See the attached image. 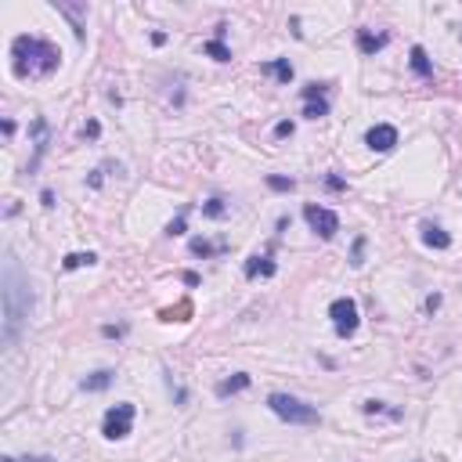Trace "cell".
I'll use <instances>...</instances> for the list:
<instances>
[{"mask_svg": "<svg viewBox=\"0 0 462 462\" xmlns=\"http://www.w3.org/2000/svg\"><path fill=\"white\" fill-rule=\"evenodd\" d=\"M0 297H4V347H15L18 336H22V325L33 311V289L29 282L22 278L15 260L4 264V282H0Z\"/></svg>", "mask_w": 462, "mask_h": 462, "instance_id": "cell-1", "label": "cell"}, {"mask_svg": "<svg viewBox=\"0 0 462 462\" xmlns=\"http://www.w3.org/2000/svg\"><path fill=\"white\" fill-rule=\"evenodd\" d=\"M58 61H61V51L54 44H47V40H40V36H15V44H11V73L18 80H26V76H47L58 69Z\"/></svg>", "mask_w": 462, "mask_h": 462, "instance_id": "cell-2", "label": "cell"}, {"mask_svg": "<svg viewBox=\"0 0 462 462\" xmlns=\"http://www.w3.org/2000/svg\"><path fill=\"white\" fill-rule=\"evenodd\" d=\"M267 408L275 412L282 423H292V426H318L322 423V412L307 401H300V397H292V394H271Z\"/></svg>", "mask_w": 462, "mask_h": 462, "instance_id": "cell-3", "label": "cell"}, {"mask_svg": "<svg viewBox=\"0 0 462 462\" xmlns=\"http://www.w3.org/2000/svg\"><path fill=\"white\" fill-rule=\"evenodd\" d=\"M134 415H137V408L131 401L112 405L109 412H105V419H101V433L109 437V440H123V437L131 433V426H134Z\"/></svg>", "mask_w": 462, "mask_h": 462, "instance_id": "cell-4", "label": "cell"}, {"mask_svg": "<svg viewBox=\"0 0 462 462\" xmlns=\"http://www.w3.org/2000/svg\"><path fill=\"white\" fill-rule=\"evenodd\" d=\"M329 318H332V329L340 340H347V336L358 332V304H354L350 297H340L329 304Z\"/></svg>", "mask_w": 462, "mask_h": 462, "instance_id": "cell-5", "label": "cell"}, {"mask_svg": "<svg viewBox=\"0 0 462 462\" xmlns=\"http://www.w3.org/2000/svg\"><path fill=\"white\" fill-rule=\"evenodd\" d=\"M304 221L311 224L314 235H322V239H332L336 231H340V217H336L332 209H325V206H314V202L304 206Z\"/></svg>", "mask_w": 462, "mask_h": 462, "instance_id": "cell-6", "label": "cell"}, {"mask_svg": "<svg viewBox=\"0 0 462 462\" xmlns=\"http://www.w3.org/2000/svg\"><path fill=\"white\" fill-rule=\"evenodd\" d=\"M365 144L372 152H390L397 144V127H390V123H375V127L365 134Z\"/></svg>", "mask_w": 462, "mask_h": 462, "instance_id": "cell-7", "label": "cell"}, {"mask_svg": "<svg viewBox=\"0 0 462 462\" xmlns=\"http://www.w3.org/2000/svg\"><path fill=\"white\" fill-rule=\"evenodd\" d=\"M54 11H61L73 22L76 40H83V22H87V4H66V0H54Z\"/></svg>", "mask_w": 462, "mask_h": 462, "instance_id": "cell-8", "label": "cell"}, {"mask_svg": "<svg viewBox=\"0 0 462 462\" xmlns=\"http://www.w3.org/2000/svg\"><path fill=\"white\" fill-rule=\"evenodd\" d=\"M33 159H29V170H36V163L44 159L47 152V137H51V127H47V119H33Z\"/></svg>", "mask_w": 462, "mask_h": 462, "instance_id": "cell-9", "label": "cell"}, {"mask_svg": "<svg viewBox=\"0 0 462 462\" xmlns=\"http://www.w3.org/2000/svg\"><path fill=\"white\" fill-rule=\"evenodd\" d=\"M242 271H246V278H257V275L271 278V275L278 271V264L271 260V257H260V253H257V257H249V260H246V267H242Z\"/></svg>", "mask_w": 462, "mask_h": 462, "instance_id": "cell-10", "label": "cell"}, {"mask_svg": "<svg viewBox=\"0 0 462 462\" xmlns=\"http://www.w3.org/2000/svg\"><path fill=\"white\" fill-rule=\"evenodd\" d=\"M112 380H116V372H112V368H98V372H91L80 387L87 390V394H101V390H109V387H112Z\"/></svg>", "mask_w": 462, "mask_h": 462, "instance_id": "cell-11", "label": "cell"}, {"mask_svg": "<svg viewBox=\"0 0 462 462\" xmlns=\"http://www.w3.org/2000/svg\"><path fill=\"white\" fill-rule=\"evenodd\" d=\"M423 242L430 246V249H448L452 246V235H448V231L445 228H437V224H423Z\"/></svg>", "mask_w": 462, "mask_h": 462, "instance_id": "cell-12", "label": "cell"}, {"mask_svg": "<svg viewBox=\"0 0 462 462\" xmlns=\"http://www.w3.org/2000/svg\"><path fill=\"white\" fill-rule=\"evenodd\" d=\"M383 47H387V33L372 36V33L358 29V51H362V54H375V51H383Z\"/></svg>", "mask_w": 462, "mask_h": 462, "instance_id": "cell-13", "label": "cell"}, {"mask_svg": "<svg viewBox=\"0 0 462 462\" xmlns=\"http://www.w3.org/2000/svg\"><path fill=\"white\" fill-rule=\"evenodd\" d=\"M249 387V375L246 372H235L231 380H221L217 383V397H231V394H239V390H246Z\"/></svg>", "mask_w": 462, "mask_h": 462, "instance_id": "cell-14", "label": "cell"}, {"mask_svg": "<svg viewBox=\"0 0 462 462\" xmlns=\"http://www.w3.org/2000/svg\"><path fill=\"white\" fill-rule=\"evenodd\" d=\"M408 58H412V69H415L419 76H423V80H430V76H433V66H430V58H426V51L419 47V44H415V47L408 51Z\"/></svg>", "mask_w": 462, "mask_h": 462, "instance_id": "cell-15", "label": "cell"}, {"mask_svg": "<svg viewBox=\"0 0 462 462\" xmlns=\"http://www.w3.org/2000/svg\"><path fill=\"white\" fill-rule=\"evenodd\" d=\"M264 73H275L282 83H289L292 80V66H289V58H275V61H267V66H260Z\"/></svg>", "mask_w": 462, "mask_h": 462, "instance_id": "cell-16", "label": "cell"}, {"mask_svg": "<svg viewBox=\"0 0 462 462\" xmlns=\"http://www.w3.org/2000/svg\"><path fill=\"white\" fill-rule=\"evenodd\" d=\"M202 54H209L214 61H231V51L224 47V40H206V44H202Z\"/></svg>", "mask_w": 462, "mask_h": 462, "instance_id": "cell-17", "label": "cell"}, {"mask_svg": "<svg viewBox=\"0 0 462 462\" xmlns=\"http://www.w3.org/2000/svg\"><path fill=\"white\" fill-rule=\"evenodd\" d=\"M304 116H307V119H322V116H329V101H325V98H311V101H304Z\"/></svg>", "mask_w": 462, "mask_h": 462, "instance_id": "cell-18", "label": "cell"}, {"mask_svg": "<svg viewBox=\"0 0 462 462\" xmlns=\"http://www.w3.org/2000/svg\"><path fill=\"white\" fill-rule=\"evenodd\" d=\"M91 264H98V257H94V253H69L66 260H61V267H66V271H76V267H91Z\"/></svg>", "mask_w": 462, "mask_h": 462, "instance_id": "cell-19", "label": "cell"}, {"mask_svg": "<svg viewBox=\"0 0 462 462\" xmlns=\"http://www.w3.org/2000/svg\"><path fill=\"white\" fill-rule=\"evenodd\" d=\"M267 188H271V192H292V188H297V181H292V177L271 174V177H267Z\"/></svg>", "mask_w": 462, "mask_h": 462, "instance_id": "cell-20", "label": "cell"}, {"mask_svg": "<svg viewBox=\"0 0 462 462\" xmlns=\"http://www.w3.org/2000/svg\"><path fill=\"white\" fill-rule=\"evenodd\" d=\"M202 214H206V217H214V221H221V217L228 214V206H224V199H209V202L202 206Z\"/></svg>", "mask_w": 462, "mask_h": 462, "instance_id": "cell-21", "label": "cell"}, {"mask_svg": "<svg viewBox=\"0 0 462 462\" xmlns=\"http://www.w3.org/2000/svg\"><path fill=\"white\" fill-rule=\"evenodd\" d=\"M224 246H209V242H202V239H192V253L195 257H214V253H221Z\"/></svg>", "mask_w": 462, "mask_h": 462, "instance_id": "cell-22", "label": "cell"}, {"mask_svg": "<svg viewBox=\"0 0 462 462\" xmlns=\"http://www.w3.org/2000/svg\"><path fill=\"white\" fill-rule=\"evenodd\" d=\"M365 264V239H354V249H350V267H362Z\"/></svg>", "mask_w": 462, "mask_h": 462, "instance_id": "cell-23", "label": "cell"}, {"mask_svg": "<svg viewBox=\"0 0 462 462\" xmlns=\"http://www.w3.org/2000/svg\"><path fill=\"white\" fill-rule=\"evenodd\" d=\"M101 336H109V340H119V336H127V325H105Z\"/></svg>", "mask_w": 462, "mask_h": 462, "instance_id": "cell-24", "label": "cell"}, {"mask_svg": "<svg viewBox=\"0 0 462 462\" xmlns=\"http://www.w3.org/2000/svg\"><path fill=\"white\" fill-rule=\"evenodd\" d=\"M311 98H325V87H322V83H311V87H304V101H311Z\"/></svg>", "mask_w": 462, "mask_h": 462, "instance_id": "cell-25", "label": "cell"}, {"mask_svg": "<svg viewBox=\"0 0 462 462\" xmlns=\"http://www.w3.org/2000/svg\"><path fill=\"white\" fill-rule=\"evenodd\" d=\"M362 412H365V415H380V412H387V405H383V401H365Z\"/></svg>", "mask_w": 462, "mask_h": 462, "instance_id": "cell-26", "label": "cell"}, {"mask_svg": "<svg viewBox=\"0 0 462 462\" xmlns=\"http://www.w3.org/2000/svg\"><path fill=\"white\" fill-rule=\"evenodd\" d=\"M166 235H170V239H174V235H184V214H181L177 221H170V228H166Z\"/></svg>", "mask_w": 462, "mask_h": 462, "instance_id": "cell-27", "label": "cell"}, {"mask_svg": "<svg viewBox=\"0 0 462 462\" xmlns=\"http://www.w3.org/2000/svg\"><path fill=\"white\" fill-rule=\"evenodd\" d=\"M275 137H292V123L289 119H282L278 127H275Z\"/></svg>", "mask_w": 462, "mask_h": 462, "instance_id": "cell-28", "label": "cell"}, {"mask_svg": "<svg viewBox=\"0 0 462 462\" xmlns=\"http://www.w3.org/2000/svg\"><path fill=\"white\" fill-rule=\"evenodd\" d=\"M98 134H101V127H98V123L91 119V123H87V127H83V137H98Z\"/></svg>", "mask_w": 462, "mask_h": 462, "instance_id": "cell-29", "label": "cell"}, {"mask_svg": "<svg viewBox=\"0 0 462 462\" xmlns=\"http://www.w3.org/2000/svg\"><path fill=\"white\" fill-rule=\"evenodd\" d=\"M188 311H192L188 304H181V307H177V314H188ZM163 318H166V322H174V311H163Z\"/></svg>", "mask_w": 462, "mask_h": 462, "instance_id": "cell-30", "label": "cell"}, {"mask_svg": "<svg viewBox=\"0 0 462 462\" xmlns=\"http://www.w3.org/2000/svg\"><path fill=\"white\" fill-rule=\"evenodd\" d=\"M40 202H44V206L51 209V206H54V192H47V188H44V192H40Z\"/></svg>", "mask_w": 462, "mask_h": 462, "instance_id": "cell-31", "label": "cell"}, {"mask_svg": "<svg viewBox=\"0 0 462 462\" xmlns=\"http://www.w3.org/2000/svg\"><path fill=\"white\" fill-rule=\"evenodd\" d=\"M440 307V297H426V311H437Z\"/></svg>", "mask_w": 462, "mask_h": 462, "instance_id": "cell-32", "label": "cell"}, {"mask_svg": "<svg viewBox=\"0 0 462 462\" xmlns=\"http://www.w3.org/2000/svg\"><path fill=\"white\" fill-rule=\"evenodd\" d=\"M26 462H51V459H26Z\"/></svg>", "mask_w": 462, "mask_h": 462, "instance_id": "cell-33", "label": "cell"}, {"mask_svg": "<svg viewBox=\"0 0 462 462\" xmlns=\"http://www.w3.org/2000/svg\"><path fill=\"white\" fill-rule=\"evenodd\" d=\"M0 462H18V459H11V455H4V459H0Z\"/></svg>", "mask_w": 462, "mask_h": 462, "instance_id": "cell-34", "label": "cell"}]
</instances>
